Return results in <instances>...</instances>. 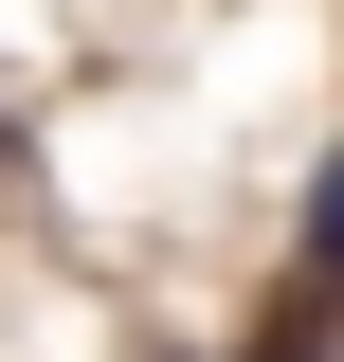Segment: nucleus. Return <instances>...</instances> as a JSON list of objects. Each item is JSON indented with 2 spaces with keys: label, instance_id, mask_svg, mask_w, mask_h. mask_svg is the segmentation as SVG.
I'll use <instances>...</instances> for the list:
<instances>
[{
  "label": "nucleus",
  "instance_id": "obj_1",
  "mask_svg": "<svg viewBox=\"0 0 344 362\" xmlns=\"http://www.w3.org/2000/svg\"><path fill=\"white\" fill-rule=\"evenodd\" d=\"M308 272L344 290V145H326V181H308Z\"/></svg>",
  "mask_w": 344,
  "mask_h": 362
}]
</instances>
